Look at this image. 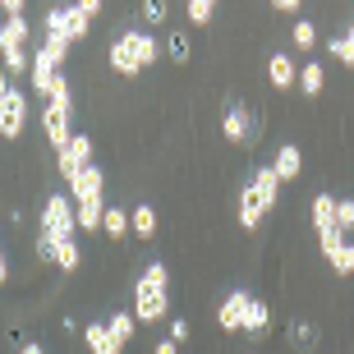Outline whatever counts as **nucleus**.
<instances>
[{
    "mask_svg": "<svg viewBox=\"0 0 354 354\" xmlns=\"http://www.w3.org/2000/svg\"><path fill=\"white\" fill-rule=\"evenodd\" d=\"M276 198H281V175H276L272 166H258L253 180L244 184V194H239V225H244V230H258L267 207H276Z\"/></svg>",
    "mask_w": 354,
    "mask_h": 354,
    "instance_id": "nucleus-1",
    "label": "nucleus"
},
{
    "mask_svg": "<svg viewBox=\"0 0 354 354\" xmlns=\"http://www.w3.org/2000/svg\"><path fill=\"white\" fill-rule=\"evenodd\" d=\"M166 304H171V295H166V263H147L143 281L133 286V317L138 322H161Z\"/></svg>",
    "mask_w": 354,
    "mask_h": 354,
    "instance_id": "nucleus-2",
    "label": "nucleus"
},
{
    "mask_svg": "<svg viewBox=\"0 0 354 354\" xmlns=\"http://www.w3.org/2000/svg\"><path fill=\"white\" fill-rule=\"evenodd\" d=\"M65 51H69V41H65V37H55V32H46V46L32 55V69H28L32 92H41V97L51 92V83L60 79V65H65Z\"/></svg>",
    "mask_w": 354,
    "mask_h": 354,
    "instance_id": "nucleus-3",
    "label": "nucleus"
},
{
    "mask_svg": "<svg viewBox=\"0 0 354 354\" xmlns=\"http://www.w3.org/2000/svg\"><path fill=\"white\" fill-rule=\"evenodd\" d=\"M74 230H79L74 198L51 194V198H46V207H41V235L51 239V244H65V239H74Z\"/></svg>",
    "mask_w": 354,
    "mask_h": 354,
    "instance_id": "nucleus-4",
    "label": "nucleus"
},
{
    "mask_svg": "<svg viewBox=\"0 0 354 354\" xmlns=\"http://www.w3.org/2000/svg\"><path fill=\"white\" fill-rule=\"evenodd\" d=\"M0 60H5V69H14V74L32 69V60H28V24H24V14H10V19L0 24Z\"/></svg>",
    "mask_w": 354,
    "mask_h": 354,
    "instance_id": "nucleus-5",
    "label": "nucleus"
},
{
    "mask_svg": "<svg viewBox=\"0 0 354 354\" xmlns=\"http://www.w3.org/2000/svg\"><path fill=\"white\" fill-rule=\"evenodd\" d=\"M111 69L115 74H138L143 69V32H124L111 46Z\"/></svg>",
    "mask_w": 354,
    "mask_h": 354,
    "instance_id": "nucleus-6",
    "label": "nucleus"
},
{
    "mask_svg": "<svg viewBox=\"0 0 354 354\" xmlns=\"http://www.w3.org/2000/svg\"><path fill=\"white\" fill-rule=\"evenodd\" d=\"M88 14L79 10V5H65V10H51L46 14V28H51L55 37H65V41H79V37H88Z\"/></svg>",
    "mask_w": 354,
    "mask_h": 354,
    "instance_id": "nucleus-7",
    "label": "nucleus"
},
{
    "mask_svg": "<svg viewBox=\"0 0 354 354\" xmlns=\"http://www.w3.org/2000/svg\"><path fill=\"white\" fill-rule=\"evenodd\" d=\"M24 124H28V97H24V88H10L5 102H0V133L5 138H19Z\"/></svg>",
    "mask_w": 354,
    "mask_h": 354,
    "instance_id": "nucleus-8",
    "label": "nucleus"
},
{
    "mask_svg": "<svg viewBox=\"0 0 354 354\" xmlns=\"http://www.w3.org/2000/svg\"><path fill=\"white\" fill-rule=\"evenodd\" d=\"M55 157H60V175H65V180H74L83 166H92V143L83 138V133H74V138H69Z\"/></svg>",
    "mask_w": 354,
    "mask_h": 354,
    "instance_id": "nucleus-9",
    "label": "nucleus"
},
{
    "mask_svg": "<svg viewBox=\"0 0 354 354\" xmlns=\"http://www.w3.org/2000/svg\"><path fill=\"white\" fill-rule=\"evenodd\" d=\"M69 198H74V207L102 203V171H97V166H83V171L69 180Z\"/></svg>",
    "mask_w": 354,
    "mask_h": 354,
    "instance_id": "nucleus-10",
    "label": "nucleus"
},
{
    "mask_svg": "<svg viewBox=\"0 0 354 354\" xmlns=\"http://www.w3.org/2000/svg\"><path fill=\"white\" fill-rule=\"evenodd\" d=\"M41 124H46V138H51V147L60 152V147L74 138L69 133V106H55V102H46V111H41Z\"/></svg>",
    "mask_w": 354,
    "mask_h": 354,
    "instance_id": "nucleus-11",
    "label": "nucleus"
},
{
    "mask_svg": "<svg viewBox=\"0 0 354 354\" xmlns=\"http://www.w3.org/2000/svg\"><path fill=\"white\" fill-rule=\"evenodd\" d=\"M249 295L244 290H230L225 295V304H221V313H216V322H221L225 331H244V313H249Z\"/></svg>",
    "mask_w": 354,
    "mask_h": 354,
    "instance_id": "nucleus-12",
    "label": "nucleus"
},
{
    "mask_svg": "<svg viewBox=\"0 0 354 354\" xmlns=\"http://www.w3.org/2000/svg\"><path fill=\"white\" fill-rule=\"evenodd\" d=\"M267 79H272L276 88H290V83H299V69H295V60H290L286 51H276L272 60H267Z\"/></svg>",
    "mask_w": 354,
    "mask_h": 354,
    "instance_id": "nucleus-13",
    "label": "nucleus"
},
{
    "mask_svg": "<svg viewBox=\"0 0 354 354\" xmlns=\"http://www.w3.org/2000/svg\"><path fill=\"white\" fill-rule=\"evenodd\" d=\"M221 133L230 138V143H244V138H253V133H249V115H244V106H225Z\"/></svg>",
    "mask_w": 354,
    "mask_h": 354,
    "instance_id": "nucleus-14",
    "label": "nucleus"
},
{
    "mask_svg": "<svg viewBox=\"0 0 354 354\" xmlns=\"http://www.w3.org/2000/svg\"><path fill=\"white\" fill-rule=\"evenodd\" d=\"M299 166H304V152H299L295 143H286L281 152H276V161H272V171L281 175V184H286V180H295V175H299Z\"/></svg>",
    "mask_w": 354,
    "mask_h": 354,
    "instance_id": "nucleus-15",
    "label": "nucleus"
},
{
    "mask_svg": "<svg viewBox=\"0 0 354 354\" xmlns=\"http://www.w3.org/2000/svg\"><path fill=\"white\" fill-rule=\"evenodd\" d=\"M83 336H88L92 354H120V341L111 336V327H106V322H88V331H83Z\"/></svg>",
    "mask_w": 354,
    "mask_h": 354,
    "instance_id": "nucleus-16",
    "label": "nucleus"
},
{
    "mask_svg": "<svg viewBox=\"0 0 354 354\" xmlns=\"http://www.w3.org/2000/svg\"><path fill=\"white\" fill-rule=\"evenodd\" d=\"M129 225H133V235H138V239H152V235H157V212L147 207V203H138V207L129 212Z\"/></svg>",
    "mask_w": 354,
    "mask_h": 354,
    "instance_id": "nucleus-17",
    "label": "nucleus"
},
{
    "mask_svg": "<svg viewBox=\"0 0 354 354\" xmlns=\"http://www.w3.org/2000/svg\"><path fill=\"white\" fill-rule=\"evenodd\" d=\"M267 327H272V313H267V304H263V299H253V304H249V313H244V331H249V336H263Z\"/></svg>",
    "mask_w": 354,
    "mask_h": 354,
    "instance_id": "nucleus-18",
    "label": "nucleus"
},
{
    "mask_svg": "<svg viewBox=\"0 0 354 354\" xmlns=\"http://www.w3.org/2000/svg\"><path fill=\"white\" fill-rule=\"evenodd\" d=\"M322 83H327L322 65H317V60H308V65L299 69V92H304V97H317V92H322Z\"/></svg>",
    "mask_w": 354,
    "mask_h": 354,
    "instance_id": "nucleus-19",
    "label": "nucleus"
},
{
    "mask_svg": "<svg viewBox=\"0 0 354 354\" xmlns=\"http://www.w3.org/2000/svg\"><path fill=\"white\" fill-rule=\"evenodd\" d=\"M313 225H317V230L336 225V198H331V194H317L313 198Z\"/></svg>",
    "mask_w": 354,
    "mask_h": 354,
    "instance_id": "nucleus-20",
    "label": "nucleus"
},
{
    "mask_svg": "<svg viewBox=\"0 0 354 354\" xmlns=\"http://www.w3.org/2000/svg\"><path fill=\"white\" fill-rule=\"evenodd\" d=\"M102 230H106L111 239H124V235H129V212L106 207V216H102Z\"/></svg>",
    "mask_w": 354,
    "mask_h": 354,
    "instance_id": "nucleus-21",
    "label": "nucleus"
},
{
    "mask_svg": "<svg viewBox=\"0 0 354 354\" xmlns=\"http://www.w3.org/2000/svg\"><path fill=\"white\" fill-rule=\"evenodd\" d=\"M79 263H83V253H79V244H74V239L55 244V267H60V272H79Z\"/></svg>",
    "mask_w": 354,
    "mask_h": 354,
    "instance_id": "nucleus-22",
    "label": "nucleus"
},
{
    "mask_svg": "<svg viewBox=\"0 0 354 354\" xmlns=\"http://www.w3.org/2000/svg\"><path fill=\"white\" fill-rule=\"evenodd\" d=\"M106 327H111V336H115L120 345L133 341V313H111V317H106Z\"/></svg>",
    "mask_w": 354,
    "mask_h": 354,
    "instance_id": "nucleus-23",
    "label": "nucleus"
},
{
    "mask_svg": "<svg viewBox=\"0 0 354 354\" xmlns=\"http://www.w3.org/2000/svg\"><path fill=\"white\" fill-rule=\"evenodd\" d=\"M74 212H79V230H97V225H102V216H106L102 203H83V207H74Z\"/></svg>",
    "mask_w": 354,
    "mask_h": 354,
    "instance_id": "nucleus-24",
    "label": "nucleus"
},
{
    "mask_svg": "<svg viewBox=\"0 0 354 354\" xmlns=\"http://www.w3.org/2000/svg\"><path fill=\"white\" fill-rule=\"evenodd\" d=\"M327 263L336 267V272H345V276H350V272H354V239H345V244H341L336 253H331Z\"/></svg>",
    "mask_w": 354,
    "mask_h": 354,
    "instance_id": "nucleus-25",
    "label": "nucleus"
},
{
    "mask_svg": "<svg viewBox=\"0 0 354 354\" xmlns=\"http://www.w3.org/2000/svg\"><path fill=\"white\" fill-rule=\"evenodd\" d=\"M212 10H216V0H189V24L207 28L212 24Z\"/></svg>",
    "mask_w": 354,
    "mask_h": 354,
    "instance_id": "nucleus-26",
    "label": "nucleus"
},
{
    "mask_svg": "<svg viewBox=\"0 0 354 354\" xmlns=\"http://www.w3.org/2000/svg\"><path fill=\"white\" fill-rule=\"evenodd\" d=\"M327 51L336 55V60H345V65L354 69V37H331V41H327Z\"/></svg>",
    "mask_w": 354,
    "mask_h": 354,
    "instance_id": "nucleus-27",
    "label": "nucleus"
},
{
    "mask_svg": "<svg viewBox=\"0 0 354 354\" xmlns=\"http://www.w3.org/2000/svg\"><path fill=\"white\" fill-rule=\"evenodd\" d=\"M313 41H317V28L308 24V19H299V24H295V46H304V51H308Z\"/></svg>",
    "mask_w": 354,
    "mask_h": 354,
    "instance_id": "nucleus-28",
    "label": "nucleus"
},
{
    "mask_svg": "<svg viewBox=\"0 0 354 354\" xmlns=\"http://www.w3.org/2000/svg\"><path fill=\"white\" fill-rule=\"evenodd\" d=\"M290 341L299 345V350H308V345H313L317 336H313V327H308V322H295V327H290Z\"/></svg>",
    "mask_w": 354,
    "mask_h": 354,
    "instance_id": "nucleus-29",
    "label": "nucleus"
},
{
    "mask_svg": "<svg viewBox=\"0 0 354 354\" xmlns=\"http://www.w3.org/2000/svg\"><path fill=\"white\" fill-rule=\"evenodd\" d=\"M336 225H341L345 235L354 230V203H341V198H336Z\"/></svg>",
    "mask_w": 354,
    "mask_h": 354,
    "instance_id": "nucleus-30",
    "label": "nucleus"
},
{
    "mask_svg": "<svg viewBox=\"0 0 354 354\" xmlns=\"http://www.w3.org/2000/svg\"><path fill=\"white\" fill-rule=\"evenodd\" d=\"M143 14H147V24H161L166 19V0H143Z\"/></svg>",
    "mask_w": 354,
    "mask_h": 354,
    "instance_id": "nucleus-31",
    "label": "nucleus"
},
{
    "mask_svg": "<svg viewBox=\"0 0 354 354\" xmlns=\"http://www.w3.org/2000/svg\"><path fill=\"white\" fill-rule=\"evenodd\" d=\"M171 55H175V60H189V37H184V32L171 37Z\"/></svg>",
    "mask_w": 354,
    "mask_h": 354,
    "instance_id": "nucleus-32",
    "label": "nucleus"
},
{
    "mask_svg": "<svg viewBox=\"0 0 354 354\" xmlns=\"http://www.w3.org/2000/svg\"><path fill=\"white\" fill-rule=\"evenodd\" d=\"M171 341H175V345L189 341V322H184V317H175V322H171Z\"/></svg>",
    "mask_w": 354,
    "mask_h": 354,
    "instance_id": "nucleus-33",
    "label": "nucleus"
},
{
    "mask_svg": "<svg viewBox=\"0 0 354 354\" xmlns=\"http://www.w3.org/2000/svg\"><path fill=\"white\" fill-rule=\"evenodd\" d=\"M79 10L92 19V14H102V0H79Z\"/></svg>",
    "mask_w": 354,
    "mask_h": 354,
    "instance_id": "nucleus-34",
    "label": "nucleus"
},
{
    "mask_svg": "<svg viewBox=\"0 0 354 354\" xmlns=\"http://www.w3.org/2000/svg\"><path fill=\"white\" fill-rule=\"evenodd\" d=\"M5 5V14H24V0H0Z\"/></svg>",
    "mask_w": 354,
    "mask_h": 354,
    "instance_id": "nucleus-35",
    "label": "nucleus"
},
{
    "mask_svg": "<svg viewBox=\"0 0 354 354\" xmlns=\"http://www.w3.org/2000/svg\"><path fill=\"white\" fill-rule=\"evenodd\" d=\"M157 354H180V345H175V341H161V345H157Z\"/></svg>",
    "mask_w": 354,
    "mask_h": 354,
    "instance_id": "nucleus-36",
    "label": "nucleus"
},
{
    "mask_svg": "<svg viewBox=\"0 0 354 354\" xmlns=\"http://www.w3.org/2000/svg\"><path fill=\"white\" fill-rule=\"evenodd\" d=\"M276 10H299V0H272Z\"/></svg>",
    "mask_w": 354,
    "mask_h": 354,
    "instance_id": "nucleus-37",
    "label": "nucleus"
},
{
    "mask_svg": "<svg viewBox=\"0 0 354 354\" xmlns=\"http://www.w3.org/2000/svg\"><path fill=\"white\" fill-rule=\"evenodd\" d=\"M5 276H10V263H5V249H0V281H5Z\"/></svg>",
    "mask_w": 354,
    "mask_h": 354,
    "instance_id": "nucleus-38",
    "label": "nucleus"
},
{
    "mask_svg": "<svg viewBox=\"0 0 354 354\" xmlns=\"http://www.w3.org/2000/svg\"><path fill=\"white\" fill-rule=\"evenodd\" d=\"M19 354H41V345H24V350H19Z\"/></svg>",
    "mask_w": 354,
    "mask_h": 354,
    "instance_id": "nucleus-39",
    "label": "nucleus"
},
{
    "mask_svg": "<svg viewBox=\"0 0 354 354\" xmlns=\"http://www.w3.org/2000/svg\"><path fill=\"white\" fill-rule=\"evenodd\" d=\"M0 83H5V74H0Z\"/></svg>",
    "mask_w": 354,
    "mask_h": 354,
    "instance_id": "nucleus-40",
    "label": "nucleus"
},
{
    "mask_svg": "<svg viewBox=\"0 0 354 354\" xmlns=\"http://www.w3.org/2000/svg\"><path fill=\"white\" fill-rule=\"evenodd\" d=\"M350 37H354V28H350Z\"/></svg>",
    "mask_w": 354,
    "mask_h": 354,
    "instance_id": "nucleus-41",
    "label": "nucleus"
}]
</instances>
